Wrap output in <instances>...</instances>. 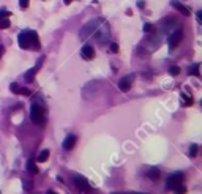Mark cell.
<instances>
[{
	"label": "cell",
	"mask_w": 202,
	"mask_h": 194,
	"mask_svg": "<svg viewBox=\"0 0 202 194\" xmlns=\"http://www.w3.org/2000/svg\"><path fill=\"white\" fill-rule=\"evenodd\" d=\"M17 41H19V46L22 49H33V50H40V38L38 33L35 30H24L21 32L19 36H17Z\"/></svg>",
	"instance_id": "1"
},
{
	"label": "cell",
	"mask_w": 202,
	"mask_h": 194,
	"mask_svg": "<svg viewBox=\"0 0 202 194\" xmlns=\"http://www.w3.org/2000/svg\"><path fill=\"white\" fill-rule=\"evenodd\" d=\"M30 118H32V122H33L35 125H38V126H44V125H46V107H44V104H40V103L32 104Z\"/></svg>",
	"instance_id": "2"
},
{
	"label": "cell",
	"mask_w": 202,
	"mask_h": 194,
	"mask_svg": "<svg viewBox=\"0 0 202 194\" xmlns=\"http://www.w3.org/2000/svg\"><path fill=\"white\" fill-rule=\"evenodd\" d=\"M101 24H103V19H100V17H96V19H93V21H89V22H87V24L81 29L79 38H81L82 41L87 40L92 33H95V32L98 30V27H100Z\"/></svg>",
	"instance_id": "3"
},
{
	"label": "cell",
	"mask_w": 202,
	"mask_h": 194,
	"mask_svg": "<svg viewBox=\"0 0 202 194\" xmlns=\"http://www.w3.org/2000/svg\"><path fill=\"white\" fill-rule=\"evenodd\" d=\"M183 182H185V175H183L182 172H175V174L169 175V178H167V188L169 189H174V188L183 185Z\"/></svg>",
	"instance_id": "4"
},
{
	"label": "cell",
	"mask_w": 202,
	"mask_h": 194,
	"mask_svg": "<svg viewBox=\"0 0 202 194\" xmlns=\"http://www.w3.org/2000/svg\"><path fill=\"white\" fill-rule=\"evenodd\" d=\"M73 182H74V185H76V188L79 189V191H89V189L92 188L90 186V183H89V180H87L85 177H82V175H73Z\"/></svg>",
	"instance_id": "5"
},
{
	"label": "cell",
	"mask_w": 202,
	"mask_h": 194,
	"mask_svg": "<svg viewBox=\"0 0 202 194\" xmlns=\"http://www.w3.org/2000/svg\"><path fill=\"white\" fill-rule=\"evenodd\" d=\"M183 38V32L178 29V30H174L171 36H169V40H167V44H169V48L171 49H175L178 44H180V41Z\"/></svg>",
	"instance_id": "6"
},
{
	"label": "cell",
	"mask_w": 202,
	"mask_h": 194,
	"mask_svg": "<svg viewBox=\"0 0 202 194\" xmlns=\"http://www.w3.org/2000/svg\"><path fill=\"white\" fill-rule=\"evenodd\" d=\"M133 82H134V74H128V76L122 77V79L118 81V89H120L123 93H126V92L131 89Z\"/></svg>",
	"instance_id": "7"
},
{
	"label": "cell",
	"mask_w": 202,
	"mask_h": 194,
	"mask_svg": "<svg viewBox=\"0 0 202 194\" xmlns=\"http://www.w3.org/2000/svg\"><path fill=\"white\" fill-rule=\"evenodd\" d=\"M81 55H82V58H85V60H93L95 58V49L92 48V46L85 44L84 48L81 49Z\"/></svg>",
	"instance_id": "8"
},
{
	"label": "cell",
	"mask_w": 202,
	"mask_h": 194,
	"mask_svg": "<svg viewBox=\"0 0 202 194\" xmlns=\"http://www.w3.org/2000/svg\"><path fill=\"white\" fill-rule=\"evenodd\" d=\"M171 5H172L174 8H175V10H177L178 13H182L183 16H190V13H191V11H190V8L185 6L183 3H180L178 0H172V2H171Z\"/></svg>",
	"instance_id": "9"
},
{
	"label": "cell",
	"mask_w": 202,
	"mask_h": 194,
	"mask_svg": "<svg viewBox=\"0 0 202 194\" xmlns=\"http://www.w3.org/2000/svg\"><path fill=\"white\" fill-rule=\"evenodd\" d=\"M76 141H77V137L74 134H68L66 139L63 141V149H65V150H71L73 147L76 145Z\"/></svg>",
	"instance_id": "10"
},
{
	"label": "cell",
	"mask_w": 202,
	"mask_h": 194,
	"mask_svg": "<svg viewBox=\"0 0 202 194\" xmlns=\"http://www.w3.org/2000/svg\"><path fill=\"white\" fill-rule=\"evenodd\" d=\"M36 71H38V66H35V68H32V70H29V71H27L25 74H24V79H25L27 82H33Z\"/></svg>",
	"instance_id": "11"
},
{
	"label": "cell",
	"mask_w": 202,
	"mask_h": 194,
	"mask_svg": "<svg viewBox=\"0 0 202 194\" xmlns=\"http://www.w3.org/2000/svg\"><path fill=\"white\" fill-rule=\"evenodd\" d=\"M147 177L157 182V180H158L159 177H161V174H159V170H158L157 167H152V169H149V172H147Z\"/></svg>",
	"instance_id": "12"
},
{
	"label": "cell",
	"mask_w": 202,
	"mask_h": 194,
	"mask_svg": "<svg viewBox=\"0 0 202 194\" xmlns=\"http://www.w3.org/2000/svg\"><path fill=\"white\" fill-rule=\"evenodd\" d=\"M199 66H201L199 63H194L191 68H188V74H193V76L199 77V76H201V74H199Z\"/></svg>",
	"instance_id": "13"
},
{
	"label": "cell",
	"mask_w": 202,
	"mask_h": 194,
	"mask_svg": "<svg viewBox=\"0 0 202 194\" xmlns=\"http://www.w3.org/2000/svg\"><path fill=\"white\" fill-rule=\"evenodd\" d=\"M27 167H29V170L32 174H38L40 170H38V167H36V164H35V161L33 159H29V163H27Z\"/></svg>",
	"instance_id": "14"
},
{
	"label": "cell",
	"mask_w": 202,
	"mask_h": 194,
	"mask_svg": "<svg viewBox=\"0 0 202 194\" xmlns=\"http://www.w3.org/2000/svg\"><path fill=\"white\" fill-rule=\"evenodd\" d=\"M48 158H49V150H43V151L38 155V161H40V163H46V161H48Z\"/></svg>",
	"instance_id": "15"
},
{
	"label": "cell",
	"mask_w": 202,
	"mask_h": 194,
	"mask_svg": "<svg viewBox=\"0 0 202 194\" xmlns=\"http://www.w3.org/2000/svg\"><path fill=\"white\" fill-rule=\"evenodd\" d=\"M185 193H186V188H185V185H180V186L174 188V194H185Z\"/></svg>",
	"instance_id": "16"
},
{
	"label": "cell",
	"mask_w": 202,
	"mask_h": 194,
	"mask_svg": "<svg viewBox=\"0 0 202 194\" xmlns=\"http://www.w3.org/2000/svg\"><path fill=\"white\" fill-rule=\"evenodd\" d=\"M178 73H180V68L178 66H171L169 68V74L171 76H178Z\"/></svg>",
	"instance_id": "17"
},
{
	"label": "cell",
	"mask_w": 202,
	"mask_h": 194,
	"mask_svg": "<svg viewBox=\"0 0 202 194\" xmlns=\"http://www.w3.org/2000/svg\"><path fill=\"white\" fill-rule=\"evenodd\" d=\"M8 27H10V21L6 19H0V29H8Z\"/></svg>",
	"instance_id": "18"
},
{
	"label": "cell",
	"mask_w": 202,
	"mask_h": 194,
	"mask_svg": "<svg viewBox=\"0 0 202 194\" xmlns=\"http://www.w3.org/2000/svg\"><path fill=\"white\" fill-rule=\"evenodd\" d=\"M144 32H145V33H153V32H155V27L152 25V24H145V25H144Z\"/></svg>",
	"instance_id": "19"
},
{
	"label": "cell",
	"mask_w": 202,
	"mask_h": 194,
	"mask_svg": "<svg viewBox=\"0 0 202 194\" xmlns=\"http://www.w3.org/2000/svg\"><path fill=\"white\" fill-rule=\"evenodd\" d=\"M196 155H197V145L193 144V145L190 147V156H193V158H194Z\"/></svg>",
	"instance_id": "20"
},
{
	"label": "cell",
	"mask_w": 202,
	"mask_h": 194,
	"mask_svg": "<svg viewBox=\"0 0 202 194\" xmlns=\"http://www.w3.org/2000/svg\"><path fill=\"white\" fill-rule=\"evenodd\" d=\"M17 93H21V95H25V96H29V95L32 93V92H30L29 89H25V87H24V89H17Z\"/></svg>",
	"instance_id": "21"
},
{
	"label": "cell",
	"mask_w": 202,
	"mask_h": 194,
	"mask_svg": "<svg viewBox=\"0 0 202 194\" xmlns=\"http://www.w3.org/2000/svg\"><path fill=\"white\" fill-rule=\"evenodd\" d=\"M19 5H21L22 10H25V8L29 6V0H19Z\"/></svg>",
	"instance_id": "22"
},
{
	"label": "cell",
	"mask_w": 202,
	"mask_h": 194,
	"mask_svg": "<svg viewBox=\"0 0 202 194\" xmlns=\"http://www.w3.org/2000/svg\"><path fill=\"white\" fill-rule=\"evenodd\" d=\"M17 89H19V85H17V84H11L10 85V90L14 92V93H17Z\"/></svg>",
	"instance_id": "23"
},
{
	"label": "cell",
	"mask_w": 202,
	"mask_h": 194,
	"mask_svg": "<svg viewBox=\"0 0 202 194\" xmlns=\"http://www.w3.org/2000/svg\"><path fill=\"white\" fill-rule=\"evenodd\" d=\"M117 50H118L117 43H112V44H111V52H117Z\"/></svg>",
	"instance_id": "24"
},
{
	"label": "cell",
	"mask_w": 202,
	"mask_h": 194,
	"mask_svg": "<svg viewBox=\"0 0 202 194\" xmlns=\"http://www.w3.org/2000/svg\"><path fill=\"white\" fill-rule=\"evenodd\" d=\"M197 22H199V24H201V22H202V11H197Z\"/></svg>",
	"instance_id": "25"
},
{
	"label": "cell",
	"mask_w": 202,
	"mask_h": 194,
	"mask_svg": "<svg viewBox=\"0 0 202 194\" xmlns=\"http://www.w3.org/2000/svg\"><path fill=\"white\" fill-rule=\"evenodd\" d=\"M3 16H10L8 11H0V19H3Z\"/></svg>",
	"instance_id": "26"
},
{
	"label": "cell",
	"mask_w": 202,
	"mask_h": 194,
	"mask_svg": "<svg viewBox=\"0 0 202 194\" xmlns=\"http://www.w3.org/2000/svg\"><path fill=\"white\" fill-rule=\"evenodd\" d=\"M137 6H139V8H144V6H145V2H137Z\"/></svg>",
	"instance_id": "27"
},
{
	"label": "cell",
	"mask_w": 202,
	"mask_h": 194,
	"mask_svg": "<svg viewBox=\"0 0 202 194\" xmlns=\"http://www.w3.org/2000/svg\"><path fill=\"white\" fill-rule=\"evenodd\" d=\"M3 52H5V48H3V46H0V57L3 55Z\"/></svg>",
	"instance_id": "28"
},
{
	"label": "cell",
	"mask_w": 202,
	"mask_h": 194,
	"mask_svg": "<svg viewBox=\"0 0 202 194\" xmlns=\"http://www.w3.org/2000/svg\"><path fill=\"white\" fill-rule=\"evenodd\" d=\"M63 2H65V3H66V5H70V3L73 2V0H63Z\"/></svg>",
	"instance_id": "29"
},
{
	"label": "cell",
	"mask_w": 202,
	"mask_h": 194,
	"mask_svg": "<svg viewBox=\"0 0 202 194\" xmlns=\"http://www.w3.org/2000/svg\"><path fill=\"white\" fill-rule=\"evenodd\" d=\"M46 194H56V193H54V191H48V193H46Z\"/></svg>",
	"instance_id": "30"
},
{
	"label": "cell",
	"mask_w": 202,
	"mask_h": 194,
	"mask_svg": "<svg viewBox=\"0 0 202 194\" xmlns=\"http://www.w3.org/2000/svg\"><path fill=\"white\" fill-rule=\"evenodd\" d=\"M137 194H147V193H137Z\"/></svg>",
	"instance_id": "31"
}]
</instances>
